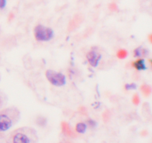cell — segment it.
<instances>
[{
    "mask_svg": "<svg viewBox=\"0 0 152 143\" xmlns=\"http://www.w3.org/2000/svg\"><path fill=\"white\" fill-rule=\"evenodd\" d=\"M20 119V111L16 107L4 108L0 111V133H5L16 125Z\"/></svg>",
    "mask_w": 152,
    "mask_h": 143,
    "instance_id": "2",
    "label": "cell"
},
{
    "mask_svg": "<svg viewBox=\"0 0 152 143\" xmlns=\"http://www.w3.org/2000/svg\"><path fill=\"white\" fill-rule=\"evenodd\" d=\"M132 101H133V104L135 105H138L140 102V98H139V96L138 95V94H134L132 98Z\"/></svg>",
    "mask_w": 152,
    "mask_h": 143,
    "instance_id": "12",
    "label": "cell"
},
{
    "mask_svg": "<svg viewBox=\"0 0 152 143\" xmlns=\"http://www.w3.org/2000/svg\"><path fill=\"white\" fill-rule=\"evenodd\" d=\"M63 130L66 134H68V135H69V134H71L70 128H69L68 125L67 123H65V122H63Z\"/></svg>",
    "mask_w": 152,
    "mask_h": 143,
    "instance_id": "11",
    "label": "cell"
},
{
    "mask_svg": "<svg viewBox=\"0 0 152 143\" xmlns=\"http://www.w3.org/2000/svg\"><path fill=\"white\" fill-rule=\"evenodd\" d=\"M132 66L137 70L141 71V70H146V66L145 64V60L143 58H139V59L137 60L136 61L132 62Z\"/></svg>",
    "mask_w": 152,
    "mask_h": 143,
    "instance_id": "6",
    "label": "cell"
},
{
    "mask_svg": "<svg viewBox=\"0 0 152 143\" xmlns=\"http://www.w3.org/2000/svg\"><path fill=\"white\" fill-rule=\"evenodd\" d=\"M108 8L111 11H117V10H118L117 9V5L116 3H114V2H111V3L109 4Z\"/></svg>",
    "mask_w": 152,
    "mask_h": 143,
    "instance_id": "13",
    "label": "cell"
},
{
    "mask_svg": "<svg viewBox=\"0 0 152 143\" xmlns=\"http://www.w3.org/2000/svg\"><path fill=\"white\" fill-rule=\"evenodd\" d=\"M34 37L39 42H46L53 38V30L42 25H37L34 30Z\"/></svg>",
    "mask_w": 152,
    "mask_h": 143,
    "instance_id": "3",
    "label": "cell"
},
{
    "mask_svg": "<svg viewBox=\"0 0 152 143\" xmlns=\"http://www.w3.org/2000/svg\"><path fill=\"white\" fill-rule=\"evenodd\" d=\"M147 50L146 49H143L142 48L139 47V48H137L134 51V54L135 57H142V56H146L147 55Z\"/></svg>",
    "mask_w": 152,
    "mask_h": 143,
    "instance_id": "9",
    "label": "cell"
},
{
    "mask_svg": "<svg viewBox=\"0 0 152 143\" xmlns=\"http://www.w3.org/2000/svg\"><path fill=\"white\" fill-rule=\"evenodd\" d=\"M47 79L52 85L62 87L66 83L65 76L60 73H56L53 70H47L45 73Z\"/></svg>",
    "mask_w": 152,
    "mask_h": 143,
    "instance_id": "4",
    "label": "cell"
},
{
    "mask_svg": "<svg viewBox=\"0 0 152 143\" xmlns=\"http://www.w3.org/2000/svg\"><path fill=\"white\" fill-rule=\"evenodd\" d=\"M136 88V84H126L125 85V89L126 90H134Z\"/></svg>",
    "mask_w": 152,
    "mask_h": 143,
    "instance_id": "14",
    "label": "cell"
},
{
    "mask_svg": "<svg viewBox=\"0 0 152 143\" xmlns=\"http://www.w3.org/2000/svg\"><path fill=\"white\" fill-rule=\"evenodd\" d=\"M88 125H89L91 127H94L96 125V122L93 120H88Z\"/></svg>",
    "mask_w": 152,
    "mask_h": 143,
    "instance_id": "16",
    "label": "cell"
},
{
    "mask_svg": "<svg viewBox=\"0 0 152 143\" xmlns=\"http://www.w3.org/2000/svg\"><path fill=\"white\" fill-rule=\"evenodd\" d=\"M87 129V125L84 122H80L78 124H77L75 127V130L79 134H84L85 133Z\"/></svg>",
    "mask_w": 152,
    "mask_h": 143,
    "instance_id": "7",
    "label": "cell"
},
{
    "mask_svg": "<svg viewBox=\"0 0 152 143\" xmlns=\"http://www.w3.org/2000/svg\"><path fill=\"white\" fill-rule=\"evenodd\" d=\"M6 5V0H0V9H3Z\"/></svg>",
    "mask_w": 152,
    "mask_h": 143,
    "instance_id": "15",
    "label": "cell"
},
{
    "mask_svg": "<svg viewBox=\"0 0 152 143\" xmlns=\"http://www.w3.org/2000/svg\"><path fill=\"white\" fill-rule=\"evenodd\" d=\"M7 143H38L39 138L35 129L21 127L15 129L8 135Z\"/></svg>",
    "mask_w": 152,
    "mask_h": 143,
    "instance_id": "1",
    "label": "cell"
},
{
    "mask_svg": "<svg viewBox=\"0 0 152 143\" xmlns=\"http://www.w3.org/2000/svg\"><path fill=\"white\" fill-rule=\"evenodd\" d=\"M117 56L119 59H124L128 56V52L125 49H120L117 52Z\"/></svg>",
    "mask_w": 152,
    "mask_h": 143,
    "instance_id": "10",
    "label": "cell"
},
{
    "mask_svg": "<svg viewBox=\"0 0 152 143\" xmlns=\"http://www.w3.org/2000/svg\"><path fill=\"white\" fill-rule=\"evenodd\" d=\"M13 17H14V15H13V13H11L9 14V20H11V19H13Z\"/></svg>",
    "mask_w": 152,
    "mask_h": 143,
    "instance_id": "17",
    "label": "cell"
},
{
    "mask_svg": "<svg viewBox=\"0 0 152 143\" xmlns=\"http://www.w3.org/2000/svg\"><path fill=\"white\" fill-rule=\"evenodd\" d=\"M148 39H149V41H150V43L152 42V34H150L148 37Z\"/></svg>",
    "mask_w": 152,
    "mask_h": 143,
    "instance_id": "18",
    "label": "cell"
},
{
    "mask_svg": "<svg viewBox=\"0 0 152 143\" xmlns=\"http://www.w3.org/2000/svg\"><path fill=\"white\" fill-rule=\"evenodd\" d=\"M101 53L99 52L97 48H92V49L88 52L86 55L87 60L88 63L93 67H96L99 64V62L101 59Z\"/></svg>",
    "mask_w": 152,
    "mask_h": 143,
    "instance_id": "5",
    "label": "cell"
},
{
    "mask_svg": "<svg viewBox=\"0 0 152 143\" xmlns=\"http://www.w3.org/2000/svg\"><path fill=\"white\" fill-rule=\"evenodd\" d=\"M140 90L145 96H148L151 93V87L148 84H143L140 87Z\"/></svg>",
    "mask_w": 152,
    "mask_h": 143,
    "instance_id": "8",
    "label": "cell"
}]
</instances>
